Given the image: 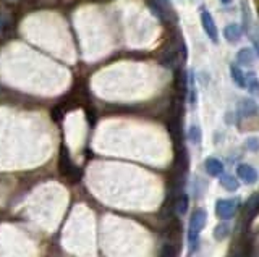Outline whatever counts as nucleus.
I'll return each mask as SVG.
<instances>
[{"label":"nucleus","mask_w":259,"mask_h":257,"mask_svg":"<svg viewBox=\"0 0 259 257\" xmlns=\"http://www.w3.org/2000/svg\"><path fill=\"white\" fill-rule=\"evenodd\" d=\"M220 2H222L224 5H229V3H232V0H220Z\"/></svg>","instance_id":"412c9836"},{"label":"nucleus","mask_w":259,"mask_h":257,"mask_svg":"<svg viewBox=\"0 0 259 257\" xmlns=\"http://www.w3.org/2000/svg\"><path fill=\"white\" fill-rule=\"evenodd\" d=\"M258 112H259V107L253 99H243L240 102V113H242L243 117H253V115H256Z\"/></svg>","instance_id":"9b49d317"},{"label":"nucleus","mask_w":259,"mask_h":257,"mask_svg":"<svg viewBox=\"0 0 259 257\" xmlns=\"http://www.w3.org/2000/svg\"><path fill=\"white\" fill-rule=\"evenodd\" d=\"M180 243L177 241H165L159 249V257H178Z\"/></svg>","instance_id":"1a4fd4ad"},{"label":"nucleus","mask_w":259,"mask_h":257,"mask_svg":"<svg viewBox=\"0 0 259 257\" xmlns=\"http://www.w3.org/2000/svg\"><path fill=\"white\" fill-rule=\"evenodd\" d=\"M259 212V194H253L248 202H246V207H245V214L248 218H253Z\"/></svg>","instance_id":"f8f14e48"},{"label":"nucleus","mask_w":259,"mask_h":257,"mask_svg":"<svg viewBox=\"0 0 259 257\" xmlns=\"http://www.w3.org/2000/svg\"><path fill=\"white\" fill-rule=\"evenodd\" d=\"M245 146L248 147V151H258V149H259V141H258L256 138H250V139L245 143Z\"/></svg>","instance_id":"aec40b11"},{"label":"nucleus","mask_w":259,"mask_h":257,"mask_svg":"<svg viewBox=\"0 0 259 257\" xmlns=\"http://www.w3.org/2000/svg\"><path fill=\"white\" fill-rule=\"evenodd\" d=\"M207 220V214L204 209H196L190 218V228H188V243H190V254L198 249L199 235L203 231Z\"/></svg>","instance_id":"f257e3e1"},{"label":"nucleus","mask_w":259,"mask_h":257,"mask_svg":"<svg viewBox=\"0 0 259 257\" xmlns=\"http://www.w3.org/2000/svg\"><path fill=\"white\" fill-rule=\"evenodd\" d=\"M229 233H230V227L227 223H220V225H217L216 227V230H214V238H216V240H219V241H222V240H225L227 236H229Z\"/></svg>","instance_id":"f3484780"},{"label":"nucleus","mask_w":259,"mask_h":257,"mask_svg":"<svg viewBox=\"0 0 259 257\" xmlns=\"http://www.w3.org/2000/svg\"><path fill=\"white\" fill-rule=\"evenodd\" d=\"M220 184H222L227 191H237L240 188L238 179L235 176H232V175H222L220 176Z\"/></svg>","instance_id":"4468645a"},{"label":"nucleus","mask_w":259,"mask_h":257,"mask_svg":"<svg viewBox=\"0 0 259 257\" xmlns=\"http://www.w3.org/2000/svg\"><path fill=\"white\" fill-rule=\"evenodd\" d=\"M248 36H250V39L253 42V47H255L256 55L259 57V33H258V31H255V26L248 31Z\"/></svg>","instance_id":"6ab92c4d"},{"label":"nucleus","mask_w":259,"mask_h":257,"mask_svg":"<svg viewBox=\"0 0 259 257\" xmlns=\"http://www.w3.org/2000/svg\"><path fill=\"white\" fill-rule=\"evenodd\" d=\"M201 24H203L206 36L209 37L214 44H219V29H217V24H216V21H214V18L209 11H206V10L201 11Z\"/></svg>","instance_id":"20e7f679"},{"label":"nucleus","mask_w":259,"mask_h":257,"mask_svg":"<svg viewBox=\"0 0 259 257\" xmlns=\"http://www.w3.org/2000/svg\"><path fill=\"white\" fill-rule=\"evenodd\" d=\"M237 207H238V201H235V199H219L216 204V214L222 220H230L235 215Z\"/></svg>","instance_id":"7ed1b4c3"},{"label":"nucleus","mask_w":259,"mask_h":257,"mask_svg":"<svg viewBox=\"0 0 259 257\" xmlns=\"http://www.w3.org/2000/svg\"><path fill=\"white\" fill-rule=\"evenodd\" d=\"M204 169H206V171L209 173L211 176H219V175H222V173H224V164L220 162L219 159L209 157V159H206Z\"/></svg>","instance_id":"0eeeda50"},{"label":"nucleus","mask_w":259,"mask_h":257,"mask_svg":"<svg viewBox=\"0 0 259 257\" xmlns=\"http://www.w3.org/2000/svg\"><path fill=\"white\" fill-rule=\"evenodd\" d=\"M173 204H175V210L178 212V215H185L188 210V196L181 192V194L175 199Z\"/></svg>","instance_id":"dca6fc26"},{"label":"nucleus","mask_w":259,"mask_h":257,"mask_svg":"<svg viewBox=\"0 0 259 257\" xmlns=\"http://www.w3.org/2000/svg\"><path fill=\"white\" fill-rule=\"evenodd\" d=\"M242 36H243V29L240 24L232 23V24H227L224 28V37H225V41H229L230 44L238 42L242 39Z\"/></svg>","instance_id":"423d86ee"},{"label":"nucleus","mask_w":259,"mask_h":257,"mask_svg":"<svg viewBox=\"0 0 259 257\" xmlns=\"http://www.w3.org/2000/svg\"><path fill=\"white\" fill-rule=\"evenodd\" d=\"M237 175L240 176V179L242 181H245L246 184H253V183H256L258 181V171L255 167H251L248 164H242V165H238V169H237Z\"/></svg>","instance_id":"39448f33"},{"label":"nucleus","mask_w":259,"mask_h":257,"mask_svg":"<svg viewBox=\"0 0 259 257\" xmlns=\"http://www.w3.org/2000/svg\"><path fill=\"white\" fill-rule=\"evenodd\" d=\"M237 62H238V65L251 67L253 63H255V52H253V49H248V47L240 49L237 54Z\"/></svg>","instance_id":"9d476101"},{"label":"nucleus","mask_w":259,"mask_h":257,"mask_svg":"<svg viewBox=\"0 0 259 257\" xmlns=\"http://www.w3.org/2000/svg\"><path fill=\"white\" fill-rule=\"evenodd\" d=\"M188 138L193 144H201V139H203V133H201V128L198 125H193L188 131Z\"/></svg>","instance_id":"a211bd4d"},{"label":"nucleus","mask_w":259,"mask_h":257,"mask_svg":"<svg viewBox=\"0 0 259 257\" xmlns=\"http://www.w3.org/2000/svg\"><path fill=\"white\" fill-rule=\"evenodd\" d=\"M60 171H62V175L68 179V181H78L81 176V171L80 169L71 162V159H70V154L67 151V147L62 146L60 147Z\"/></svg>","instance_id":"f03ea898"},{"label":"nucleus","mask_w":259,"mask_h":257,"mask_svg":"<svg viewBox=\"0 0 259 257\" xmlns=\"http://www.w3.org/2000/svg\"><path fill=\"white\" fill-rule=\"evenodd\" d=\"M246 89H248L251 94L259 95V80L256 78L255 73L246 75Z\"/></svg>","instance_id":"2eb2a0df"},{"label":"nucleus","mask_w":259,"mask_h":257,"mask_svg":"<svg viewBox=\"0 0 259 257\" xmlns=\"http://www.w3.org/2000/svg\"><path fill=\"white\" fill-rule=\"evenodd\" d=\"M230 78L240 89H246V75L235 63H230Z\"/></svg>","instance_id":"6e6552de"},{"label":"nucleus","mask_w":259,"mask_h":257,"mask_svg":"<svg viewBox=\"0 0 259 257\" xmlns=\"http://www.w3.org/2000/svg\"><path fill=\"white\" fill-rule=\"evenodd\" d=\"M11 31V20L8 15L0 11V39H5Z\"/></svg>","instance_id":"ddd939ff"}]
</instances>
